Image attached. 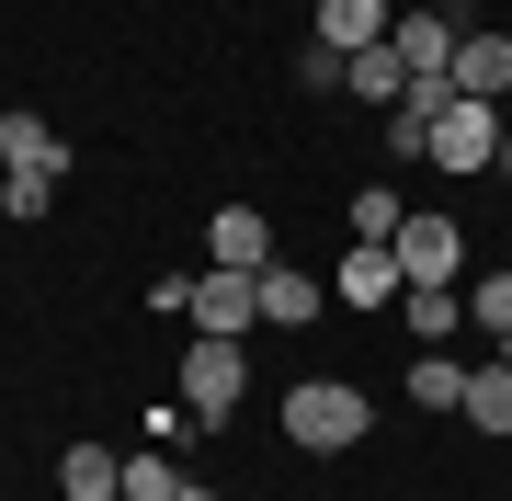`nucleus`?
<instances>
[{"mask_svg": "<svg viewBox=\"0 0 512 501\" xmlns=\"http://www.w3.org/2000/svg\"><path fill=\"white\" fill-rule=\"evenodd\" d=\"M365 433H376V399L353 376H296L285 388V445L296 456H353Z\"/></svg>", "mask_w": 512, "mask_h": 501, "instance_id": "f257e3e1", "label": "nucleus"}, {"mask_svg": "<svg viewBox=\"0 0 512 501\" xmlns=\"http://www.w3.org/2000/svg\"><path fill=\"white\" fill-rule=\"evenodd\" d=\"M171 399H183L205 433H228V422H239V399H251V342L194 331V342H183V365H171Z\"/></svg>", "mask_w": 512, "mask_h": 501, "instance_id": "f03ea898", "label": "nucleus"}, {"mask_svg": "<svg viewBox=\"0 0 512 501\" xmlns=\"http://www.w3.org/2000/svg\"><path fill=\"white\" fill-rule=\"evenodd\" d=\"M0 171H12V217L35 228L46 205H57V183H69V137H57L46 114L12 103V114H0Z\"/></svg>", "mask_w": 512, "mask_h": 501, "instance_id": "7ed1b4c3", "label": "nucleus"}, {"mask_svg": "<svg viewBox=\"0 0 512 501\" xmlns=\"http://www.w3.org/2000/svg\"><path fill=\"white\" fill-rule=\"evenodd\" d=\"M387 251H399V285H467V217L456 205H410Z\"/></svg>", "mask_w": 512, "mask_h": 501, "instance_id": "20e7f679", "label": "nucleus"}, {"mask_svg": "<svg viewBox=\"0 0 512 501\" xmlns=\"http://www.w3.org/2000/svg\"><path fill=\"white\" fill-rule=\"evenodd\" d=\"M501 126H512V114L501 103H444L433 114V149H421V160H433V171H456V183H478V171H501Z\"/></svg>", "mask_w": 512, "mask_h": 501, "instance_id": "39448f33", "label": "nucleus"}, {"mask_svg": "<svg viewBox=\"0 0 512 501\" xmlns=\"http://www.w3.org/2000/svg\"><path fill=\"white\" fill-rule=\"evenodd\" d=\"M183 319H194V331H217V342H251V331H262V297H251V274H217V262H205Z\"/></svg>", "mask_w": 512, "mask_h": 501, "instance_id": "423d86ee", "label": "nucleus"}, {"mask_svg": "<svg viewBox=\"0 0 512 501\" xmlns=\"http://www.w3.org/2000/svg\"><path fill=\"white\" fill-rule=\"evenodd\" d=\"M205 262H217V274H262V262H274V217H262V205H217V217H205Z\"/></svg>", "mask_w": 512, "mask_h": 501, "instance_id": "0eeeda50", "label": "nucleus"}, {"mask_svg": "<svg viewBox=\"0 0 512 501\" xmlns=\"http://www.w3.org/2000/svg\"><path fill=\"white\" fill-rule=\"evenodd\" d=\"M330 297H342V308H365V319H376V308H399V297H410V285H399V251L353 240L342 262H330Z\"/></svg>", "mask_w": 512, "mask_h": 501, "instance_id": "6e6552de", "label": "nucleus"}, {"mask_svg": "<svg viewBox=\"0 0 512 501\" xmlns=\"http://www.w3.org/2000/svg\"><path fill=\"white\" fill-rule=\"evenodd\" d=\"M456 92L467 103H512V35L501 23H467L456 35Z\"/></svg>", "mask_w": 512, "mask_h": 501, "instance_id": "1a4fd4ad", "label": "nucleus"}, {"mask_svg": "<svg viewBox=\"0 0 512 501\" xmlns=\"http://www.w3.org/2000/svg\"><path fill=\"white\" fill-rule=\"evenodd\" d=\"M251 297H262V331H308V319H319V274L274 251V262L251 274Z\"/></svg>", "mask_w": 512, "mask_h": 501, "instance_id": "9d476101", "label": "nucleus"}, {"mask_svg": "<svg viewBox=\"0 0 512 501\" xmlns=\"http://www.w3.org/2000/svg\"><path fill=\"white\" fill-rule=\"evenodd\" d=\"M387 23H399V0H319L308 35H319L330 57H365V46H387Z\"/></svg>", "mask_w": 512, "mask_h": 501, "instance_id": "9b49d317", "label": "nucleus"}, {"mask_svg": "<svg viewBox=\"0 0 512 501\" xmlns=\"http://www.w3.org/2000/svg\"><path fill=\"white\" fill-rule=\"evenodd\" d=\"M456 35H467L456 12H399V23H387V57H399L410 80L421 69H456Z\"/></svg>", "mask_w": 512, "mask_h": 501, "instance_id": "f8f14e48", "label": "nucleus"}, {"mask_svg": "<svg viewBox=\"0 0 512 501\" xmlns=\"http://www.w3.org/2000/svg\"><path fill=\"white\" fill-rule=\"evenodd\" d=\"M114 490H126V445H92V433L57 445V501H114Z\"/></svg>", "mask_w": 512, "mask_h": 501, "instance_id": "ddd939ff", "label": "nucleus"}, {"mask_svg": "<svg viewBox=\"0 0 512 501\" xmlns=\"http://www.w3.org/2000/svg\"><path fill=\"white\" fill-rule=\"evenodd\" d=\"M467 433H512V365L490 353V365H467V399H456Z\"/></svg>", "mask_w": 512, "mask_h": 501, "instance_id": "4468645a", "label": "nucleus"}, {"mask_svg": "<svg viewBox=\"0 0 512 501\" xmlns=\"http://www.w3.org/2000/svg\"><path fill=\"white\" fill-rule=\"evenodd\" d=\"M456 399H467V365L444 342H421L410 353V410H444V422H456Z\"/></svg>", "mask_w": 512, "mask_h": 501, "instance_id": "2eb2a0df", "label": "nucleus"}, {"mask_svg": "<svg viewBox=\"0 0 512 501\" xmlns=\"http://www.w3.org/2000/svg\"><path fill=\"white\" fill-rule=\"evenodd\" d=\"M410 342H467V285H410Z\"/></svg>", "mask_w": 512, "mask_h": 501, "instance_id": "dca6fc26", "label": "nucleus"}, {"mask_svg": "<svg viewBox=\"0 0 512 501\" xmlns=\"http://www.w3.org/2000/svg\"><path fill=\"white\" fill-rule=\"evenodd\" d=\"M399 92H410V69H399V57H387V46H365V57H342V103H376V114H387Z\"/></svg>", "mask_w": 512, "mask_h": 501, "instance_id": "f3484780", "label": "nucleus"}, {"mask_svg": "<svg viewBox=\"0 0 512 501\" xmlns=\"http://www.w3.org/2000/svg\"><path fill=\"white\" fill-rule=\"evenodd\" d=\"M467 331H478V342H501V331H512V262L467 274Z\"/></svg>", "mask_w": 512, "mask_h": 501, "instance_id": "a211bd4d", "label": "nucleus"}, {"mask_svg": "<svg viewBox=\"0 0 512 501\" xmlns=\"http://www.w3.org/2000/svg\"><path fill=\"white\" fill-rule=\"evenodd\" d=\"M114 501H183V456H171V445H137V456H126V490H114Z\"/></svg>", "mask_w": 512, "mask_h": 501, "instance_id": "6ab92c4d", "label": "nucleus"}, {"mask_svg": "<svg viewBox=\"0 0 512 501\" xmlns=\"http://www.w3.org/2000/svg\"><path fill=\"white\" fill-rule=\"evenodd\" d=\"M342 217H353V240H376V251H387V240H399V217H410V205H399V183H365V194L342 205Z\"/></svg>", "mask_w": 512, "mask_h": 501, "instance_id": "aec40b11", "label": "nucleus"}, {"mask_svg": "<svg viewBox=\"0 0 512 501\" xmlns=\"http://www.w3.org/2000/svg\"><path fill=\"white\" fill-rule=\"evenodd\" d=\"M194 274H205V262H160V274H148V319H183L194 308Z\"/></svg>", "mask_w": 512, "mask_h": 501, "instance_id": "412c9836", "label": "nucleus"}, {"mask_svg": "<svg viewBox=\"0 0 512 501\" xmlns=\"http://www.w3.org/2000/svg\"><path fill=\"white\" fill-rule=\"evenodd\" d=\"M296 92H342V57H330L319 35H308V46H296Z\"/></svg>", "mask_w": 512, "mask_h": 501, "instance_id": "4be33fe9", "label": "nucleus"}, {"mask_svg": "<svg viewBox=\"0 0 512 501\" xmlns=\"http://www.w3.org/2000/svg\"><path fill=\"white\" fill-rule=\"evenodd\" d=\"M421 149H433V126H421L410 103H387V160H421Z\"/></svg>", "mask_w": 512, "mask_h": 501, "instance_id": "5701e85b", "label": "nucleus"}, {"mask_svg": "<svg viewBox=\"0 0 512 501\" xmlns=\"http://www.w3.org/2000/svg\"><path fill=\"white\" fill-rule=\"evenodd\" d=\"M0 228H12V171H0Z\"/></svg>", "mask_w": 512, "mask_h": 501, "instance_id": "b1692460", "label": "nucleus"}, {"mask_svg": "<svg viewBox=\"0 0 512 501\" xmlns=\"http://www.w3.org/2000/svg\"><path fill=\"white\" fill-rule=\"evenodd\" d=\"M501 183H512V126H501Z\"/></svg>", "mask_w": 512, "mask_h": 501, "instance_id": "393cba45", "label": "nucleus"}, {"mask_svg": "<svg viewBox=\"0 0 512 501\" xmlns=\"http://www.w3.org/2000/svg\"><path fill=\"white\" fill-rule=\"evenodd\" d=\"M183 501H217V490H205V479H183Z\"/></svg>", "mask_w": 512, "mask_h": 501, "instance_id": "a878e982", "label": "nucleus"}, {"mask_svg": "<svg viewBox=\"0 0 512 501\" xmlns=\"http://www.w3.org/2000/svg\"><path fill=\"white\" fill-rule=\"evenodd\" d=\"M399 12H444V0H399Z\"/></svg>", "mask_w": 512, "mask_h": 501, "instance_id": "bb28decb", "label": "nucleus"}, {"mask_svg": "<svg viewBox=\"0 0 512 501\" xmlns=\"http://www.w3.org/2000/svg\"><path fill=\"white\" fill-rule=\"evenodd\" d=\"M490 353H501V365H512V331H501V342H490Z\"/></svg>", "mask_w": 512, "mask_h": 501, "instance_id": "cd10ccee", "label": "nucleus"}]
</instances>
